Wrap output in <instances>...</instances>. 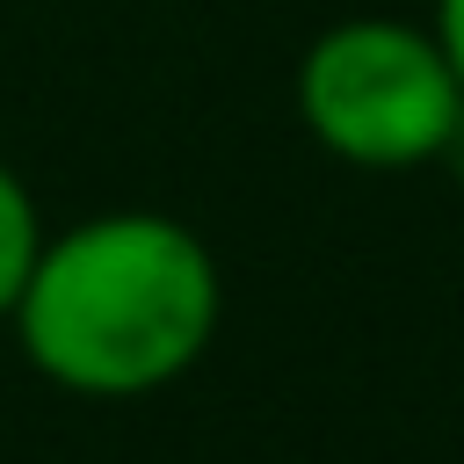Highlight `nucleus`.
<instances>
[{"instance_id":"obj_3","label":"nucleus","mask_w":464,"mask_h":464,"mask_svg":"<svg viewBox=\"0 0 464 464\" xmlns=\"http://www.w3.org/2000/svg\"><path fill=\"white\" fill-rule=\"evenodd\" d=\"M36 254H44V218H36L29 188L0 167V312H14V297H22L29 268H36Z\"/></svg>"},{"instance_id":"obj_4","label":"nucleus","mask_w":464,"mask_h":464,"mask_svg":"<svg viewBox=\"0 0 464 464\" xmlns=\"http://www.w3.org/2000/svg\"><path fill=\"white\" fill-rule=\"evenodd\" d=\"M435 44H442V58L464 87V0H435Z\"/></svg>"},{"instance_id":"obj_2","label":"nucleus","mask_w":464,"mask_h":464,"mask_svg":"<svg viewBox=\"0 0 464 464\" xmlns=\"http://www.w3.org/2000/svg\"><path fill=\"white\" fill-rule=\"evenodd\" d=\"M304 130L355 167H420L464 123V87L442 44L413 22H341L297 65Z\"/></svg>"},{"instance_id":"obj_1","label":"nucleus","mask_w":464,"mask_h":464,"mask_svg":"<svg viewBox=\"0 0 464 464\" xmlns=\"http://www.w3.org/2000/svg\"><path fill=\"white\" fill-rule=\"evenodd\" d=\"M218 304V261L188 225L160 210H109L44 239L7 319L58 392L138 399L210 348Z\"/></svg>"}]
</instances>
